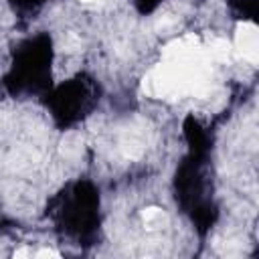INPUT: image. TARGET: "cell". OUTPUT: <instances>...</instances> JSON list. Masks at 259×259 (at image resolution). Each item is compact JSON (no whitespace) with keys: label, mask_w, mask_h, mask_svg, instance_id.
Masks as SVG:
<instances>
[{"label":"cell","mask_w":259,"mask_h":259,"mask_svg":"<svg viewBox=\"0 0 259 259\" xmlns=\"http://www.w3.org/2000/svg\"><path fill=\"white\" fill-rule=\"evenodd\" d=\"M210 89V57L196 34H184L168 42L162 63L142 79V91L154 99H180L204 95Z\"/></svg>","instance_id":"cell-1"},{"label":"cell","mask_w":259,"mask_h":259,"mask_svg":"<svg viewBox=\"0 0 259 259\" xmlns=\"http://www.w3.org/2000/svg\"><path fill=\"white\" fill-rule=\"evenodd\" d=\"M235 51L249 61L251 65H255L259 61V30L255 26V22H239L235 28Z\"/></svg>","instance_id":"cell-2"},{"label":"cell","mask_w":259,"mask_h":259,"mask_svg":"<svg viewBox=\"0 0 259 259\" xmlns=\"http://www.w3.org/2000/svg\"><path fill=\"white\" fill-rule=\"evenodd\" d=\"M142 223L148 231H158L168 225V214L160 206H148L142 210Z\"/></svg>","instance_id":"cell-3"},{"label":"cell","mask_w":259,"mask_h":259,"mask_svg":"<svg viewBox=\"0 0 259 259\" xmlns=\"http://www.w3.org/2000/svg\"><path fill=\"white\" fill-rule=\"evenodd\" d=\"M206 49V55L210 57V61H217V63H223V61H227L229 57H231V45L225 40V38H214L208 47H204Z\"/></svg>","instance_id":"cell-4"},{"label":"cell","mask_w":259,"mask_h":259,"mask_svg":"<svg viewBox=\"0 0 259 259\" xmlns=\"http://www.w3.org/2000/svg\"><path fill=\"white\" fill-rule=\"evenodd\" d=\"M81 150H83V142H81V138H79L77 134H67V136L63 138V142H61V152H63V156L75 158V156L81 154Z\"/></svg>","instance_id":"cell-5"},{"label":"cell","mask_w":259,"mask_h":259,"mask_svg":"<svg viewBox=\"0 0 259 259\" xmlns=\"http://www.w3.org/2000/svg\"><path fill=\"white\" fill-rule=\"evenodd\" d=\"M79 45H81V40L75 34H67V40H65V49L67 51H75Z\"/></svg>","instance_id":"cell-6"},{"label":"cell","mask_w":259,"mask_h":259,"mask_svg":"<svg viewBox=\"0 0 259 259\" xmlns=\"http://www.w3.org/2000/svg\"><path fill=\"white\" fill-rule=\"evenodd\" d=\"M34 257H59V253L53 251V249H40V251L34 253Z\"/></svg>","instance_id":"cell-7"},{"label":"cell","mask_w":259,"mask_h":259,"mask_svg":"<svg viewBox=\"0 0 259 259\" xmlns=\"http://www.w3.org/2000/svg\"><path fill=\"white\" fill-rule=\"evenodd\" d=\"M30 255H32V253H30L28 249H20V251L14 253V257H30Z\"/></svg>","instance_id":"cell-8"},{"label":"cell","mask_w":259,"mask_h":259,"mask_svg":"<svg viewBox=\"0 0 259 259\" xmlns=\"http://www.w3.org/2000/svg\"><path fill=\"white\" fill-rule=\"evenodd\" d=\"M83 4H97V2H101V0H81Z\"/></svg>","instance_id":"cell-9"}]
</instances>
